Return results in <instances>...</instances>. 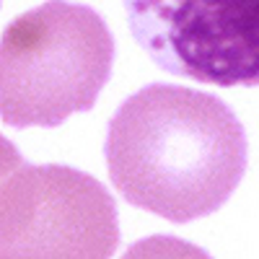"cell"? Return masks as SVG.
I'll return each instance as SVG.
<instances>
[{"instance_id":"6da1fadb","label":"cell","mask_w":259,"mask_h":259,"mask_svg":"<svg viewBox=\"0 0 259 259\" xmlns=\"http://www.w3.org/2000/svg\"><path fill=\"white\" fill-rule=\"evenodd\" d=\"M114 189L171 223L221 210L246 171V133L205 91L150 83L117 109L104 145Z\"/></svg>"},{"instance_id":"7a4b0ae2","label":"cell","mask_w":259,"mask_h":259,"mask_svg":"<svg viewBox=\"0 0 259 259\" xmlns=\"http://www.w3.org/2000/svg\"><path fill=\"white\" fill-rule=\"evenodd\" d=\"M114 36L99 11L47 0L13 18L0 39V119L57 127L91 112L112 78Z\"/></svg>"},{"instance_id":"3957f363","label":"cell","mask_w":259,"mask_h":259,"mask_svg":"<svg viewBox=\"0 0 259 259\" xmlns=\"http://www.w3.org/2000/svg\"><path fill=\"white\" fill-rule=\"evenodd\" d=\"M0 161V256L106 259L119 246L109 189L73 166H34L8 138Z\"/></svg>"},{"instance_id":"277c9868","label":"cell","mask_w":259,"mask_h":259,"mask_svg":"<svg viewBox=\"0 0 259 259\" xmlns=\"http://www.w3.org/2000/svg\"><path fill=\"white\" fill-rule=\"evenodd\" d=\"M135 41L171 75L259 85V0H122Z\"/></svg>"}]
</instances>
